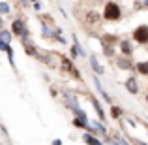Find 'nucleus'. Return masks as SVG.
Returning <instances> with one entry per match:
<instances>
[{
	"mask_svg": "<svg viewBox=\"0 0 148 145\" xmlns=\"http://www.w3.org/2000/svg\"><path fill=\"white\" fill-rule=\"evenodd\" d=\"M120 38L116 34H109V32H101L99 36V44H109V45H118Z\"/></svg>",
	"mask_w": 148,
	"mask_h": 145,
	"instance_id": "obj_15",
	"label": "nucleus"
},
{
	"mask_svg": "<svg viewBox=\"0 0 148 145\" xmlns=\"http://www.w3.org/2000/svg\"><path fill=\"white\" fill-rule=\"evenodd\" d=\"M54 58L56 57H54L53 53H47V51H38V55H36V60L43 62L49 68H56V60H54Z\"/></svg>",
	"mask_w": 148,
	"mask_h": 145,
	"instance_id": "obj_7",
	"label": "nucleus"
},
{
	"mask_svg": "<svg viewBox=\"0 0 148 145\" xmlns=\"http://www.w3.org/2000/svg\"><path fill=\"white\" fill-rule=\"evenodd\" d=\"M145 104L148 105V92H146V94H145Z\"/></svg>",
	"mask_w": 148,
	"mask_h": 145,
	"instance_id": "obj_31",
	"label": "nucleus"
},
{
	"mask_svg": "<svg viewBox=\"0 0 148 145\" xmlns=\"http://www.w3.org/2000/svg\"><path fill=\"white\" fill-rule=\"evenodd\" d=\"M6 55H8V60H10V64L15 68V60H13V58H15V53H13V47H11V45L6 49Z\"/></svg>",
	"mask_w": 148,
	"mask_h": 145,
	"instance_id": "obj_23",
	"label": "nucleus"
},
{
	"mask_svg": "<svg viewBox=\"0 0 148 145\" xmlns=\"http://www.w3.org/2000/svg\"><path fill=\"white\" fill-rule=\"evenodd\" d=\"M69 58H71V60H75L77 57H79V51H77V47L75 45H71V49H69V55H68Z\"/></svg>",
	"mask_w": 148,
	"mask_h": 145,
	"instance_id": "obj_24",
	"label": "nucleus"
},
{
	"mask_svg": "<svg viewBox=\"0 0 148 145\" xmlns=\"http://www.w3.org/2000/svg\"><path fill=\"white\" fill-rule=\"evenodd\" d=\"M92 81H94V87H96V91H98L99 98H103V102H105V104H109V105H111V104H112V98L109 96V92L103 89V85H101L99 77H98V76H94V79H92Z\"/></svg>",
	"mask_w": 148,
	"mask_h": 145,
	"instance_id": "obj_9",
	"label": "nucleus"
},
{
	"mask_svg": "<svg viewBox=\"0 0 148 145\" xmlns=\"http://www.w3.org/2000/svg\"><path fill=\"white\" fill-rule=\"evenodd\" d=\"M131 40L139 45H148V25H139L131 32Z\"/></svg>",
	"mask_w": 148,
	"mask_h": 145,
	"instance_id": "obj_5",
	"label": "nucleus"
},
{
	"mask_svg": "<svg viewBox=\"0 0 148 145\" xmlns=\"http://www.w3.org/2000/svg\"><path fill=\"white\" fill-rule=\"evenodd\" d=\"M51 96H53V98H56V96H58V89L54 87V85L51 87Z\"/></svg>",
	"mask_w": 148,
	"mask_h": 145,
	"instance_id": "obj_26",
	"label": "nucleus"
},
{
	"mask_svg": "<svg viewBox=\"0 0 148 145\" xmlns=\"http://www.w3.org/2000/svg\"><path fill=\"white\" fill-rule=\"evenodd\" d=\"M34 10H36V11H40V10H41V4L38 2V0H36V2H34Z\"/></svg>",
	"mask_w": 148,
	"mask_h": 145,
	"instance_id": "obj_28",
	"label": "nucleus"
},
{
	"mask_svg": "<svg viewBox=\"0 0 148 145\" xmlns=\"http://www.w3.org/2000/svg\"><path fill=\"white\" fill-rule=\"evenodd\" d=\"M19 2H21L23 6H26V2H28V0H19Z\"/></svg>",
	"mask_w": 148,
	"mask_h": 145,
	"instance_id": "obj_32",
	"label": "nucleus"
},
{
	"mask_svg": "<svg viewBox=\"0 0 148 145\" xmlns=\"http://www.w3.org/2000/svg\"><path fill=\"white\" fill-rule=\"evenodd\" d=\"M124 89H126L130 94L137 96L139 91H141V89H139V83H137V77H135V76H130L126 81H124Z\"/></svg>",
	"mask_w": 148,
	"mask_h": 145,
	"instance_id": "obj_12",
	"label": "nucleus"
},
{
	"mask_svg": "<svg viewBox=\"0 0 148 145\" xmlns=\"http://www.w3.org/2000/svg\"><path fill=\"white\" fill-rule=\"evenodd\" d=\"M86 96H88V100H90L92 108H94V109H96V113H98V119L101 121V123H103V121H107V115H105V109H103V105H101V102H99L96 96L88 94V92H86Z\"/></svg>",
	"mask_w": 148,
	"mask_h": 145,
	"instance_id": "obj_8",
	"label": "nucleus"
},
{
	"mask_svg": "<svg viewBox=\"0 0 148 145\" xmlns=\"http://www.w3.org/2000/svg\"><path fill=\"white\" fill-rule=\"evenodd\" d=\"M127 139H130V142H133L135 145H148V143H145V142H139V139H133V138H130V136H127Z\"/></svg>",
	"mask_w": 148,
	"mask_h": 145,
	"instance_id": "obj_27",
	"label": "nucleus"
},
{
	"mask_svg": "<svg viewBox=\"0 0 148 145\" xmlns=\"http://www.w3.org/2000/svg\"><path fill=\"white\" fill-rule=\"evenodd\" d=\"M109 113H111V119H114V121H122L124 109L120 108V105H114V104H111V109H109Z\"/></svg>",
	"mask_w": 148,
	"mask_h": 145,
	"instance_id": "obj_18",
	"label": "nucleus"
},
{
	"mask_svg": "<svg viewBox=\"0 0 148 145\" xmlns=\"http://www.w3.org/2000/svg\"><path fill=\"white\" fill-rule=\"evenodd\" d=\"M118 51L120 55H124V57H130L133 58V44H131V40H120L118 42Z\"/></svg>",
	"mask_w": 148,
	"mask_h": 145,
	"instance_id": "obj_11",
	"label": "nucleus"
},
{
	"mask_svg": "<svg viewBox=\"0 0 148 145\" xmlns=\"http://www.w3.org/2000/svg\"><path fill=\"white\" fill-rule=\"evenodd\" d=\"M112 60H114V64H116V68H118V70H124V72H135L133 58L124 57V55H116Z\"/></svg>",
	"mask_w": 148,
	"mask_h": 145,
	"instance_id": "obj_6",
	"label": "nucleus"
},
{
	"mask_svg": "<svg viewBox=\"0 0 148 145\" xmlns=\"http://www.w3.org/2000/svg\"><path fill=\"white\" fill-rule=\"evenodd\" d=\"M73 45H75V47H77V51H79V57L81 58H86V51H84L83 47H81V44H79V40H77V36H75V34H73Z\"/></svg>",
	"mask_w": 148,
	"mask_h": 145,
	"instance_id": "obj_21",
	"label": "nucleus"
},
{
	"mask_svg": "<svg viewBox=\"0 0 148 145\" xmlns=\"http://www.w3.org/2000/svg\"><path fill=\"white\" fill-rule=\"evenodd\" d=\"M21 44H23V51H25L28 57H32V58H36V55H38V45L34 44L30 38H25V40H21Z\"/></svg>",
	"mask_w": 148,
	"mask_h": 145,
	"instance_id": "obj_10",
	"label": "nucleus"
},
{
	"mask_svg": "<svg viewBox=\"0 0 148 145\" xmlns=\"http://www.w3.org/2000/svg\"><path fill=\"white\" fill-rule=\"evenodd\" d=\"M8 13H11V6L8 2H0V15H8Z\"/></svg>",
	"mask_w": 148,
	"mask_h": 145,
	"instance_id": "obj_22",
	"label": "nucleus"
},
{
	"mask_svg": "<svg viewBox=\"0 0 148 145\" xmlns=\"http://www.w3.org/2000/svg\"><path fill=\"white\" fill-rule=\"evenodd\" d=\"M101 51L107 58H114L116 57V45H109V44H101Z\"/></svg>",
	"mask_w": 148,
	"mask_h": 145,
	"instance_id": "obj_19",
	"label": "nucleus"
},
{
	"mask_svg": "<svg viewBox=\"0 0 148 145\" xmlns=\"http://www.w3.org/2000/svg\"><path fill=\"white\" fill-rule=\"evenodd\" d=\"M101 17L103 21H109V23H118L122 19V8L114 2V0H107L103 6V11H101Z\"/></svg>",
	"mask_w": 148,
	"mask_h": 145,
	"instance_id": "obj_2",
	"label": "nucleus"
},
{
	"mask_svg": "<svg viewBox=\"0 0 148 145\" xmlns=\"http://www.w3.org/2000/svg\"><path fill=\"white\" fill-rule=\"evenodd\" d=\"M90 124H92V128H94V134L96 136H109V130H107V126H105L103 123L98 119V121H90Z\"/></svg>",
	"mask_w": 148,
	"mask_h": 145,
	"instance_id": "obj_14",
	"label": "nucleus"
},
{
	"mask_svg": "<svg viewBox=\"0 0 148 145\" xmlns=\"http://www.w3.org/2000/svg\"><path fill=\"white\" fill-rule=\"evenodd\" d=\"M83 142L86 143V145H103V142H101L98 136L88 134V132H84V134H83Z\"/></svg>",
	"mask_w": 148,
	"mask_h": 145,
	"instance_id": "obj_17",
	"label": "nucleus"
},
{
	"mask_svg": "<svg viewBox=\"0 0 148 145\" xmlns=\"http://www.w3.org/2000/svg\"><path fill=\"white\" fill-rule=\"evenodd\" d=\"M51 145H62V139H53V143Z\"/></svg>",
	"mask_w": 148,
	"mask_h": 145,
	"instance_id": "obj_29",
	"label": "nucleus"
},
{
	"mask_svg": "<svg viewBox=\"0 0 148 145\" xmlns=\"http://www.w3.org/2000/svg\"><path fill=\"white\" fill-rule=\"evenodd\" d=\"M10 45H11V44H6V42H2V40H0V51H4V53H6V49L10 47Z\"/></svg>",
	"mask_w": 148,
	"mask_h": 145,
	"instance_id": "obj_25",
	"label": "nucleus"
},
{
	"mask_svg": "<svg viewBox=\"0 0 148 145\" xmlns=\"http://www.w3.org/2000/svg\"><path fill=\"white\" fill-rule=\"evenodd\" d=\"M88 62H90V68H92V72H94V76H103L105 74V68L101 66V62L98 60L96 55H90V57H88Z\"/></svg>",
	"mask_w": 148,
	"mask_h": 145,
	"instance_id": "obj_13",
	"label": "nucleus"
},
{
	"mask_svg": "<svg viewBox=\"0 0 148 145\" xmlns=\"http://www.w3.org/2000/svg\"><path fill=\"white\" fill-rule=\"evenodd\" d=\"M10 30H11V34H13V38H21V40L30 38V30L26 28V23L23 21V19H13Z\"/></svg>",
	"mask_w": 148,
	"mask_h": 145,
	"instance_id": "obj_4",
	"label": "nucleus"
},
{
	"mask_svg": "<svg viewBox=\"0 0 148 145\" xmlns=\"http://www.w3.org/2000/svg\"><path fill=\"white\" fill-rule=\"evenodd\" d=\"M146 128H148V126H146Z\"/></svg>",
	"mask_w": 148,
	"mask_h": 145,
	"instance_id": "obj_33",
	"label": "nucleus"
},
{
	"mask_svg": "<svg viewBox=\"0 0 148 145\" xmlns=\"http://www.w3.org/2000/svg\"><path fill=\"white\" fill-rule=\"evenodd\" d=\"M56 58H58V62H60V72L64 74V76H68V77H71V79L79 81V83H83L81 70L73 64V60L68 57V55H56Z\"/></svg>",
	"mask_w": 148,
	"mask_h": 145,
	"instance_id": "obj_1",
	"label": "nucleus"
},
{
	"mask_svg": "<svg viewBox=\"0 0 148 145\" xmlns=\"http://www.w3.org/2000/svg\"><path fill=\"white\" fill-rule=\"evenodd\" d=\"M81 23L88 28H98V26L103 23V17H101V11L98 10H84L81 13Z\"/></svg>",
	"mask_w": 148,
	"mask_h": 145,
	"instance_id": "obj_3",
	"label": "nucleus"
},
{
	"mask_svg": "<svg viewBox=\"0 0 148 145\" xmlns=\"http://www.w3.org/2000/svg\"><path fill=\"white\" fill-rule=\"evenodd\" d=\"M4 30V19H2V15H0V32Z\"/></svg>",
	"mask_w": 148,
	"mask_h": 145,
	"instance_id": "obj_30",
	"label": "nucleus"
},
{
	"mask_svg": "<svg viewBox=\"0 0 148 145\" xmlns=\"http://www.w3.org/2000/svg\"><path fill=\"white\" fill-rule=\"evenodd\" d=\"M135 74L143 77H148V60H139L135 62Z\"/></svg>",
	"mask_w": 148,
	"mask_h": 145,
	"instance_id": "obj_16",
	"label": "nucleus"
},
{
	"mask_svg": "<svg viewBox=\"0 0 148 145\" xmlns=\"http://www.w3.org/2000/svg\"><path fill=\"white\" fill-rule=\"evenodd\" d=\"M0 40L6 42V44H11V40H13V34H11L10 28H4L2 32H0Z\"/></svg>",
	"mask_w": 148,
	"mask_h": 145,
	"instance_id": "obj_20",
	"label": "nucleus"
}]
</instances>
